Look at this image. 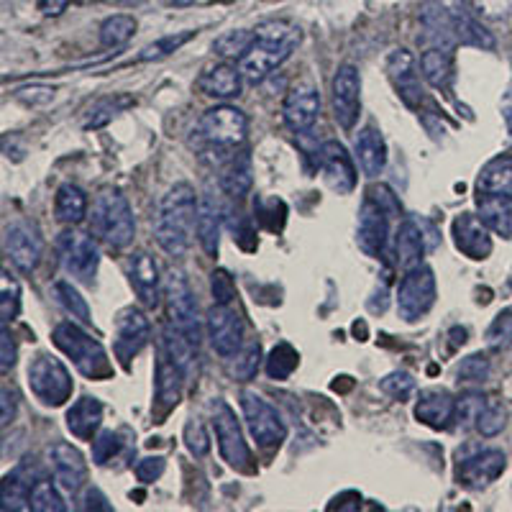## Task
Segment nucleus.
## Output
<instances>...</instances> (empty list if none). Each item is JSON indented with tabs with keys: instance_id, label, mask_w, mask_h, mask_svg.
Returning <instances> with one entry per match:
<instances>
[{
	"instance_id": "f257e3e1",
	"label": "nucleus",
	"mask_w": 512,
	"mask_h": 512,
	"mask_svg": "<svg viewBox=\"0 0 512 512\" xmlns=\"http://www.w3.org/2000/svg\"><path fill=\"white\" fill-rule=\"evenodd\" d=\"M195 231H198V195L190 182H177L159 200L154 236L169 256H182L190 249Z\"/></svg>"
},
{
	"instance_id": "f03ea898",
	"label": "nucleus",
	"mask_w": 512,
	"mask_h": 512,
	"mask_svg": "<svg viewBox=\"0 0 512 512\" xmlns=\"http://www.w3.org/2000/svg\"><path fill=\"white\" fill-rule=\"evenodd\" d=\"M303 31L290 21H267L256 29V39L249 52L239 59L241 75L249 82H262L272 75L290 54L300 47Z\"/></svg>"
},
{
	"instance_id": "7ed1b4c3",
	"label": "nucleus",
	"mask_w": 512,
	"mask_h": 512,
	"mask_svg": "<svg viewBox=\"0 0 512 512\" xmlns=\"http://www.w3.org/2000/svg\"><path fill=\"white\" fill-rule=\"evenodd\" d=\"M90 228H93L95 239L103 241L108 249H123L134 241V210L121 190H103L95 198Z\"/></svg>"
},
{
	"instance_id": "20e7f679",
	"label": "nucleus",
	"mask_w": 512,
	"mask_h": 512,
	"mask_svg": "<svg viewBox=\"0 0 512 512\" xmlns=\"http://www.w3.org/2000/svg\"><path fill=\"white\" fill-rule=\"evenodd\" d=\"M52 341L59 351L70 356L77 372L85 374L88 379H108L113 374L111 361H108V354L100 346V341L88 336L72 320H62L54 326Z\"/></svg>"
},
{
	"instance_id": "39448f33",
	"label": "nucleus",
	"mask_w": 512,
	"mask_h": 512,
	"mask_svg": "<svg viewBox=\"0 0 512 512\" xmlns=\"http://www.w3.org/2000/svg\"><path fill=\"white\" fill-rule=\"evenodd\" d=\"M249 131V118L244 111L233 108V105H216L200 116L195 126V144L200 149H236L246 141Z\"/></svg>"
},
{
	"instance_id": "423d86ee",
	"label": "nucleus",
	"mask_w": 512,
	"mask_h": 512,
	"mask_svg": "<svg viewBox=\"0 0 512 512\" xmlns=\"http://www.w3.org/2000/svg\"><path fill=\"white\" fill-rule=\"evenodd\" d=\"M29 387L49 408H59L70 400L72 377L62 361L52 354H39L29 364Z\"/></svg>"
},
{
	"instance_id": "0eeeda50",
	"label": "nucleus",
	"mask_w": 512,
	"mask_h": 512,
	"mask_svg": "<svg viewBox=\"0 0 512 512\" xmlns=\"http://www.w3.org/2000/svg\"><path fill=\"white\" fill-rule=\"evenodd\" d=\"M57 254L62 262L64 272L70 274L72 280H80L85 285L95 280L100 264V251L93 236L88 233L67 228L57 236Z\"/></svg>"
},
{
	"instance_id": "6e6552de",
	"label": "nucleus",
	"mask_w": 512,
	"mask_h": 512,
	"mask_svg": "<svg viewBox=\"0 0 512 512\" xmlns=\"http://www.w3.org/2000/svg\"><path fill=\"white\" fill-rule=\"evenodd\" d=\"M164 297H167L169 326H175L177 331L190 338L192 344L200 346L198 300L192 295L190 282L185 280V274L175 272V269L167 274V280H164Z\"/></svg>"
},
{
	"instance_id": "1a4fd4ad",
	"label": "nucleus",
	"mask_w": 512,
	"mask_h": 512,
	"mask_svg": "<svg viewBox=\"0 0 512 512\" xmlns=\"http://www.w3.org/2000/svg\"><path fill=\"white\" fill-rule=\"evenodd\" d=\"M436 305V277L433 269L418 264L408 269L397 287V310L408 323L423 318Z\"/></svg>"
},
{
	"instance_id": "9d476101",
	"label": "nucleus",
	"mask_w": 512,
	"mask_h": 512,
	"mask_svg": "<svg viewBox=\"0 0 512 512\" xmlns=\"http://www.w3.org/2000/svg\"><path fill=\"white\" fill-rule=\"evenodd\" d=\"M210 415H213V428H216L218 448H221V456L228 466L239 469V472H251V454L249 446L244 441V433H241V425L236 420V413L228 408V402L213 400L210 402Z\"/></svg>"
},
{
	"instance_id": "9b49d317",
	"label": "nucleus",
	"mask_w": 512,
	"mask_h": 512,
	"mask_svg": "<svg viewBox=\"0 0 512 512\" xmlns=\"http://www.w3.org/2000/svg\"><path fill=\"white\" fill-rule=\"evenodd\" d=\"M241 410H244L251 438H254L259 446L274 448L285 441L287 425L282 423L280 413H277L262 395H256L254 390L241 392Z\"/></svg>"
},
{
	"instance_id": "f8f14e48",
	"label": "nucleus",
	"mask_w": 512,
	"mask_h": 512,
	"mask_svg": "<svg viewBox=\"0 0 512 512\" xmlns=\"http://www.w3.org/2000/svg\"><path fill=\"white\" fill-rule=\"evenodd\" d=\"M436 244L438 231L431 221H425V218H405V221L397 226L395 233L397 264H400L405 272L418 267L425 251L436 249Z\"/></svg>"
},
{
	"instance_id": "ddd939ff",
	"label": "nucleus",
	"mask_w": 512,
	"mask_h": 512,
	"mask_svg": "<svg viewBox=\"0 0 512 512\" xmlns=\"http://www.w3.org/2000/svg\"><path fill=\"white\" fill-rule=\"evenodd\" d=\"M333 116L344 131H351L361 113V77L354 64H341L331 82Z\"/></svg>"
},
{
	"instance_id": "4468645a",
	"label": "nucleus",
	"mask_w": 512,
	"mask_h": 512,
	"mask_svg": "<svg viewBox=\"0 0 512 512\" xmlns=\"http://www.w3.org/2000/svg\"><path fill=\"white\" fill-rule=\"evenodd\" d=\"M205 326H208L210 346L216 354L226 356V359L239 354L241 344H244V323L231 305H213L208 310Z\"/></svg>"
},
{
	"instance_id": "2eb2a0df",
	"label": "nucleus",
	"mask_w": 512,
	"mask_h": 512,
	"mask_svg": "<svg viewBox=\"0 0 512 512\" xmlns=\"http://www.w3.org/2000/svg\"><path fill=\"white\" fill-rule=\"evenodd\" d=\"M8 259L18 272L31 274L41 262V251H44V239H41L39 228L34 223L18 221L6 228V239H3Z\"/></svg>"
},
{
	"instance_id": "dca6fc26",
	"label": "nucleus",
	"mask_w": 512,
	"mask_h": 512,
	"mask_svg": "<svg viewBox=\"0 0 512 512\" xmlns=\"http://www.w3.org/2000/svg\"><path fill=\"white\" fill-rule=\"evenodd\" d=\"M149 336H152V326H149V320H146L141 310L126 308L118 313L113 351H116L123 367H131V359L144 351V346L149 344Z\"/></svg>"
},
{
	"instance_id": "f3484780",
	"label": "nucleus",
	"mask_w": 512,
	"mask_h": 512,
	"mask_svg": "<svg viewBox=\"0 0 512 512\" xmlns=\"http://www.w3.org/2000/svg\"><path fill=\"white\" fill-rule=\"evenodd\" d=\"M390 213L382 208L379 203H374L372 198H364L359 213V231H356V241H359L361 251L367 256H384L387 249V239H390Z\"/></svg>"
},
{
	"instance_id": "a211bd4d",
	"label": "nucleus",
	"mask_w": 512,
	"mask_h": 512,
	"mask_svg": "<svg viewBox=\"0 0 512 512\" xmlns=\"http://www.w3.org/2000/svg\"><path fill=\"white\" fill-rule=\"evenodd\" d=\"M318 167L323 172V180L338 195H349L356 187V169L349 152L338 141H326L318 152Z\"/></svg>"
},
{
	"instance_id": "6ab92c4d",
	"label": "nucleus",
	"mask_w": 512,
	"mask_h": 512,
	"mask_svg": "<svg viewBox=\"0 0 512 512\" xmlns=\"http://www.w3.org/2000/svg\"><path fill=\"white\" fill-rule=\"evenodd\" d=\"M505 466L507 459L500 448H484L479 454L459 461L456 479L466 489H482L495 482V479H500L502 472H505Z\"/></svg>"
},
{
	"instance_id": "aec40b11",
	"label": "nucleus",
	"mask_w": 512,
	"mask_h": 512,
	"mask_svg": "<svg viewBox=\"0 0 512 512\" xmlns=\"http://www.w3.org/2000/svg\"><path fill=\"white\" fill-rule=\"evenodd\" d=\"M49 464H52L54 479L59 487L70 495H77L85 482H88V464L82 459V454L70 443L57 441L49 448Z\"/></svg>"
},
{
	"instance_id": "412c9836",
	"label": "nucleus",
	"mask_w": 512,
	"mask_h": 512,
	"mask_svg": "<svg viewBox=\"0 0 512 512\" xmlns=\"http://www.w3.org/2000/svg\"><path fill=\"white\" fill-rule=\"evenodd\" d=\"M128 282L134 287L139 303L146 308H157L159 305V290H162V280H159V267L154 262L152 254L146 251H134L126 262Z\"/></svg>"
},
{
	"instance_id": "4be33fe9",
	"label": "nucleus",
	"mask_w": 512,
	"mask_h": 512,
	"mask_svg": "<svg viewBox=\"0 0 512 512\" xmlns=\"http://www.w3.org/2000/svg\"><path fill=\"white\" fill-rule=\"evenodd\" d=\"M451 236H454L456 249L464 256H469V259H474V262H482V259H487L492 254L489 228L474 213H461V216H456L454 223H451Z\"/></svg>"
},
{
	"instance_id": "5701e85b",
	"label": "nucleus",
	"mask_w": 512,
	"mask_h": 512,
	"mask_svg": "<svg viewBox=\"0 0 512 512\" xmlns=\"http://www.w3.org/2000/svg\"><path fill=\"white\" fill-rule=\"evenodd\" d=\"M420 29H423L420 36H423L425 44L454 52L456 41H459L456 39L454 16L438 0H425L423 6H420Z\"/></svg>"
},
{
	"instance_id": "b1692460",
	"label": "nucleus",
	"mask_w": 512,
	"mask_h": 512,
	"mask_svg": "<svg viewBox=\"0 0 512 512\" xmlns=\"http://www.w3.org/2000/svg\"><path fill=\"white\" fill-rule=\"evenodd\" d=\"M282 116L287 126L295 134H305L315 126L320 116V93L313 85H297L287 93L285 105H282Z\"/></svg>"
},
{
	"instance_id": "393cba45",
	"label": "nucleus",
	"mask_w": 512,
	"mask_h": 512,
	"mask_svg": "<svg viewBox=\"0 0 512 512\" xmlns=\"http://www.w3.org/2000/svg\"><path fill=\"white\" fill-rule=\"evenodd\" d=\"M415 418L433 431H446L456 420V400L446 390H423L415 402Z\"/></svg>"
},
{
	"instance_id": "a878e982",
	"label": "nucleus",
	"mask_w": 512,
	"mask_h": 512,
	"mask_svg": "<svg viewBox=\"0 0 512 512\" xmlns=\"http://www.w3.org/2000/svg\"><path fill=\"white\" fill-rule=\"evenodd\" d=\"M387 72H390L392 82H395L397 93L405 100V105L418 108L420 100H423V88H420V80L415 75L413 54L408 49H395L390 59H387Z\"/></svg>"
},
{
	"instance_id": "bb28decb",
	"label": "nucleus",
	"mask_w": 512,
	"mask_h": 512,
	"mask_svg": "<svg viewBox=\"0 0 512 512\" xmlns=\"http://www.w3.org/2000/svg\"><path fill=\"white\" fill-rule=\"evenodd\" d=\"M198 241L208 256L218 254L221 241V203H218L213 187H205L198 198Z\"/></svg>"
},
{
	"instance_id": "cd10ccee",
	"label": "nucleus",
	"mask_w": 512,
	"mask_h": 512,
	"mask_svg": "<svg viewBox=\"0 0 512 512\" xmlns=\"http://www.w3.org/2000/svg\"><path fill=\"white\" fill-rule=\"evenodd\" d=\"M354 152L359 157L361 169L367 177H379L387 164V144L377 128H361L354 139Z\"/></svg>"
},
{
	"instance_id": "c85d7f7f",
	"label": "nucleus",
	"mask_w": 512,
	"mask_h": 512,
	"mask_svg": "<svg viewBox=\"0 0 512 512\" xmlns=\"http://www.w3.org/2000/svg\"><path fill=\"white\" fill-rule=\"evenodd\" d=\"M67 431L80 441H90L93 433L103 423V402L98 397H80V400L67 410Z\"/></svg>"
},
{
	"instance_id": "c756f323",
	"label": "nucleus",
	"mask_w": 512,
	"mask_h": 512,
	"mask_svg": "<svg viewBox=\"0 0 512 512\" xmlns=\"http://www.w3.org/2000/svg\"><path fill=\"white\" fill-rule=\"evenodd\" d=\"M241 70L231 67V64H216V67H210L200 75L198 85L205 95L218 100H228L236 98L241 93Z\"/></svg>"
},
{
	"instance_id": "7c9ffc66",
	"label": "nucleus",
	"mask_w": 512,
	"mask_h": 512,
	"mask_svg": "<svg viewBox=\"0 0 512 512\" xmlns=\"http://www.w3.org/2000/svg\"><path fill=\"white\" fill-rule=\"evenodd\" d=\"M479 218L492 233L512 239V198L505 195H479Z\"/></svg>"
},
{
	"instance_id": "2f4dec72",
	"label": "nucleus",
	"mask_w": 512,
	"mask_h": 512,
	"mask_svg": "<svg viewBox=\"0 0 512 512\" xmlns=\"http://www.w3.org/2000/svg\"><path fill=\"white\" fill-rule=\"evenodd\" d=\"M39 482V479H31L29 469L26 466H18L16 472L6 474L3 484H0V502H3V510H31V487Z\"/></svg>"
},
{
	"instance_id": "473e14b6",
	"label": "nucleus",
	"mask_w": 512,
	"mask_h": 512,
	"mask_svg": "<svg viewBox=\"0 0 512 512\" xmlns=\"http://www.w3.org/2000/svg\"><path fill=\"white\" fill-rule=\"evenodd\" d=\"M254 185V169H251V154L236 152L231 154L221 169V187L231 198H244Z\"/></svg>"
},
{
	"instance_id": "72a5a7b5",
	"label": "nucleus",
	"mask_w": 512,
	"mask_h": 512,
	"mask_svg": "<svg viewBox=\"0 0 512 512\" xmlns=\"http://www.w3.org/2000/svg\"><path fill=\"white\" fill-rule=\"evenodd\" d=\"M182 377L185 374L180 372V369L169 361V356L164 354L159 356L157 361V374H154V382H157V405L159 410L164 413H169L172 408H177V402H180V395H182Z\"/></svg>"
},
{
	"instance_id": "f704fd0d",
	"label": "nucleus",
	"mask_w": 512,
	"mask_h": 512,
	"mask_svg": "<svg viewBox=\"0 0 512 512\" xmlns=\"http://www.w3.org/2000/svg\"><path fill=\"white\" fill-rule=\"evenodd\" d=\"M162 349L164 354L169 356V361H172L182 374H185V379L192 377V372H195V367H198V346L192 344L185 333L177 331L175 326L164 328Z\"/></svg>"
},
{
	"instance_id": "c9c22d12",
	"label": "nucleus",
	"mask_w": 512,
	"mask_h": 512,
	"mask_svg": "<svg viewBox=\"0 0 512 512\" xmlns=\"http://www.w3.org/2000/svg\"><path fill=\"white\" fill-rule=\"evenodd\" d=\"M479 195H505L512 198V159L497 157L482 167L477 177Z\"/></svg>"
},
{
	"instance_id": "e433bc0d",
	"label": "nucleus",
	"mask_w": 512,
	"mask_h": 512,
	"mask_svg": "<svg viewBox=\"0 0 512 512\" xmlns=\"http://www.w3.org/2000/svg\"><path fill=\"white\" fill-rule=\"evenodd\" d=\"M54 213L62 223L67 226H77L80 221H85L88 216V195L80 190L77 185L67 182L57 190V198H54Z\"/></svg>"
},
{
	"instance_id": "4c0bfd02",
	"label": "nucleus",
	"mask_w": 512,
	"mask_h": 512,
	"mask_svg": "<svg viewBox=\"0 0 512 512\" xmlns=\"http://www.w3.org/2000/svg\"><path fill=\"white\" fill-rule=\"evenodd\" d=\"M420 72H423L425 82H431L433 88H448V82L454 77V54L446 52V49L428 47L420 57Z\"/></svg>"
},
{
	"instance_id": "58836bf2",
	"label": "nucleus",
	"mask_w": 512,
	"mask_h": 512,
	"mask_svg": "<svg viewBox=\"0 0 512 512\" xmlns=\"http://www.w3.org/2000/svg\"><path fill=\"white\" fill-rule=\"evenodd\" d=\"M454 29H456V39L466 47H479V49H495V36L489 34L482 24H479L477 18L469 16L466 8H456L454 13Z\"/></svg>"
},
{
	"instance_id": "ea45409f",
	"label": "nucleus",
	"mask_w": 512,
	"mask_h": 512,
	"mask_svg": "<svg viewBox=\"0 0 512 512\" xmlns=\"http://www.w3.org/2000/svg\"><path fill=\"white\" fill-rule=\"evenodd\" d=\"M136 34V18L128 13H116V16L105 18L100 26V44L108 49L123 47L131 36Z\"/></svg>"
},
{
	"instance_id": "a19ab883",
	"label": "nucleus",
	"mask_w": 512,
	"mask_h": 512,
	"mask_svg": "<svg viewBox=\"0 0 512 512\" xmlns=\"http://www.w3.org/2000/svg\"><path fill=\"white\" fill-rule=\"evenodd\" d=\"M254 39H256V31H249V29L226 31V34H221L216 39L213 52L223 59H241L251 49Z\"/></svg>"
},
{
	"instance_id": "79ce46f5",
	"label": "nucleus",
	"mask_w": 512,
	"mask_h": 512,
	"mask_svg": "<svg viewBox=\"0 0 512 512\" xmlns=\"http://www.w3.org/2000/svg\"><path fill=\"white\" fill-rule=\"evenodd\" d=\"M300 364V354L292 349L290 344H277L267 356V374L269 379H277V382H285V379L292 377V372Z\"/></svg>"
},
{
	"instance_id": "37998d69",
	"label": "nucleus",
	"mask_w": 512,
	"mask_h": 512,
	"mask_svg": "<svg viewBox=\"0 0 512 512\" xmlns=\"http://www.w3.org/2000/svg\"><path fill=\"white\" fill-rule=\"evenodd\" d=\"M54 297H57V303L62 305V308L67 310L72 318L80 320V323H85V326H88L90 320H93L90 318V308H88V303H85V297L75 290V285H72V282H67V280L54 282Z\"/></svg>"
},
{
	"instance_id": "c03bdc74",
	"label": "nucleus",
	"mask_w": 512,
	"mask_h": 512,
	"mask_svg": "<svg viewBox=\"0 0 512 512\" xmlns=\"http://www.w3.org/2000/svg\"><path fill=\"white\" fill-rule=\"evenodd\" d=\"M195 34H198V31H180V34L162 36V39H157L154 44H149V47L141 49L139 62H157V59L169 57V54H175L177 49L185 47L187 41H190Z\"/></svg>"
},
{
	"instance_id": "a18cd8bd",
	"label": "nucleus",
	"mask_w": 512,
	"mask_h": 512,
	"mask_svg": "<svg viewBox=\"0 0 512 512\" xmlns=\"http://www.w3.org/2000/svg\"><path fill=\"white\" fill-rule=\"evenodd\" d=\"M128 105H134V98H128V95H111V98L98 100L90 108V118L85 123V128H103L105 123H111L113 116H118Z\"/></svg>"
},
{
	"instance_id": "49530a36",
	"label": "nucleus",
	"mask_w": 512,
	"mask_h": 512,
	"mask_svg": "<svg viewBox=\"0 0 512 512\" xmlns=\"http://www.w3.org/2000/svg\"><path fill=\"white\" fill-rule=\"evenodd\" d=\"M31 510L34 512H64L67 505H64L59 489L54 487L49 479L41 477L39 482L31 487Z\"/></svg>"
},
{
	"instance_id": "de8ad7c7",
	"label": "nucleus",
	"mask_w": 512,
	"mask_h": 512,
	"mask_svg": "<svg viewBox=\"0 0 512 512\" xmlns=\"http://www.w3.org/2000/svg\"><path fill=\"white\" fill-rule=\"evenodd\" d=\"M505 425H507L505 408H502L497 400H487V405H484V410L479 413L474 428H477L484 438H495V436H500Z\"/></svg>"
},
{
	"instance_id": "09e8293b",
	"label": "nucleus",
	"mask_w": 512,
	"mask_h": 512,
	"mask_svg": "<svg viewBox=\"0 0 512 512\" xmlns=\"http://www.w3.org/2000/svg\"><path fill=\"white\" fill-rule=\"evenodd\" d=\"M126 441L121 438V433L116 431H103L93 438V461L98 466L111 464L118 454L123 451Z\"/></svg>"
},
{
	"instance_id": "8fccbe9b",
	"label": "nucleus",
	"mask_w": 512,
	"mask_h": 512,
	"mask_svg": "<svg viewBox=\"0 0 512 512\" xmlns=\"http://www.w3.org/2000/svg\"><path fill=\"white\" fill-rule=\"evenodd\" d=\"M489 351H505L512 346V310H502L487 331Z\"/></svg>"
},
{
	"instance_id": "3c124183",
	"label": "nucleus",
	"mask_w": 512,
	"mask_h": 512,
	"mask_svg": "<svg viewBox=\"0 0 512 512\" xmlns=\"http://www.w3.org/2000/svg\"><path fill=\"white\" fill-rule=\"evenodd\" d=\"M259 359H262L259 341H251L246 349H241L239 354H236V361L231 364V374L239 379V382H249L256 374V369H259Z\"/></svg>"
},
{
	"instance_id": "603ef678",
	"label": "nucleus",
	"mask_w": 512,
	"mask_h": 512,
	"mask_svg": "<svg viewBox=\"0 0 512 512\" xmlns=\"http://www.w3.org/2000/svg\"><path fill=\"white\" fill-rule=\"evenodd\" d=\"M21 310V290H18V282L13 280L11 274L3 272V280H0V315H3V323L13 320Z\"/></svg>"
},
{
	"instance_id": "864d4df0",
	"label": "nucleus",
	"mask_w": 512,
	"mask_h": 512,
	"mask_svg": "<svg viewBox=\"0 0 512 512\" xmlns=\"http://www.w3.org/2000/svg\"><path fill=\"white\" fill-rule=\"evenodd\" d=\"M489 372H492V364H489L487 354H472L461 361L459 369H456V377H459V382L479 384L489 377Z\"/></svg>"
},
{
	"instance_id": "5fc2aeb1",
	"label": "nucleus",
	"mask_w": 512,
	"mask_h": 512,
	"mask_svg": "<svg viewBox=\"0 0 512 512\" xmlns=\"http://www.w3.org/2000/svg\"><path fill=\"white\" fill-rule=\"evenodd\" d=\"M185 446L187 451H190L192 456H198V459H203L210 451L208 431H205V425L200 423V420L192 418L185 423Z\"/></svg>"
},
{
	"instance_id": "6e6d98bb",
	"label": "nucleus",
	"mask_w": 512,
	"mask_h": 512,
	"mask_svg": "<svg viewBox=\"0 0 512 512\" xmlns=\"http://www.w3.org/2000/svg\"><path fill=\"white\" fill-rule=\"evenodd\" d=\"M379 387H382V392H387V395L402 402V400H408V397L415 392V379L410 377L408 372H392L382 379Z\"/></svg>"
},
{
	"instance_id": "4d7b16f0",
	"label": "nucleus",
	"mask_w": 512,
	"mask_h": 512,
	"mask_svg": "<svg viewBox=\"0 0 512 512\" xmlns=\"http://www.w3.org/2000/svg\"><path fill=\"white\" fill-rule=\"evenodd\" d=\"M210 290H213V300L218 305H231V300L236 297V285L226 269H216L210 274Z\"/></svg>"
},
{
	"instance_id": "13d9d810",
	"label": "nucleus",
	"mask_w": 512,
	"mask_h": 512,
	"mask_svg": "<svg viewBox=\"0 0 512 512\" xmlns=\"http://www.w3.org/2000/svg\"><path fill=\"white\" fill-rule=\"evenodd\" d=\"M487 405V397L482 395H464L461 400H456V420L464 425H474L477 423L479 413Z\"/></svg>"
},
{
	"instance_id": "bf43d9fd",
	"label": "nucleus",
	"mask_w": 512,
	"mask_h": 512,
	"mask_svg": "<svg viewBox=\"0 0 512 512\" xmlns=\"http://www.w3.org/2000/svg\"><path fill=\"white\" fill-rule=\"evenodd\" d=\"M164 469H167V461H164L162 456H149V459H141L139 464H136V477H139V482L152 484L162 477Z\"/></svg>"
},
{
	"instance_id": "052dcab7",
	"label": "nucleus",
	"mask_w": 512,
	"mask_h": 512,
	"mask_svg": "<svg viewBox=\"0 0 512 512\" xmlns=\"http://www.w3.org/2000/svg\"><path fill=\"white\" fill-rule=\"evenodd\" d=\"M367 195L374 200V203L382 205V208L387 210L390 216H400L402 213L400 203H397V198H395V192H392L387 185H372L367 190Z\"/></svg>"
},
{
	"instance_id": "680f3d73",
	"label": "nucleus",
	"mask_w": 512,
	"mask_h": 512,
	"mask_svg": "<svg viewBox=\"0 0 512 512\" xmlns=\"http://www.w3.org/2000/svg\"><path fill=\"white\" fill-rule=\"evenodd\" d=\"M16 364V344H13V336L8 333V323H3V331H0V367L3 372L13 369Z\"/></svg>"
},
{
	"instance_id": "e2e57ef3",
	"label": "nucleus",
	"mask_w": 512,
	"mask_h": 512,
	"mask_svg": "<svg viewBox=\"0 0 512 512\" xmlns=\"http://www.w3.org/2000/svg\"><path fill=\"white\" fill-rule=\"evenodd\" d=\"M85 510H103V512H111L113 510V505L108 500H105V495L103 492H100V489H88V492H85Z\"/></svg>"
},
{
	"instance_id": "0e129e2a",
	"label": "nucleus",
	"mask_w": 512,
	"mask_h": 512,
	"mask_svg": "<svg viewBox=\"0 0 512 512\" xmlns=\"http://www.w3.org/2000/svg\"><path fill=\"white\" fill-rule=\"evenodd\" d=\"M70 3L72 0H39V11L44 13V16L57 18L70 8Z\"/></svg>"
},
{
	"instance_id": "69168bd1",
	"label": "nucleus",
	"mask_w": 512,
	"mask_h": 512,
	"mask_svg": "<svg viewBox=\"0 0 512 512\" xmlns=\"http://www.w3.org/2000/svg\"><path fill=\"white\" fill-rule=\"evenodd\" d=\"M13 415H16V395H13L8 387H3V428H8V423L13 420Z\"/></svg>"
},
{
	"instance_id": "338daca9",
	"label": "nucleus",
	"mask_w": 512,
	"mask_h": 512,
	"mask_svg": "<svg viewBox=\"0 0 512 512\" xmlns=\"http://www.w3.org/2000/svg\"><path fill=\"white\" fill-rule=\"evenodd\" d=\"M175 6H187V3H192V0H172Z\"/></svg>"
},
{
	"instance_id": "774afa93",
	"label": "nucleus",
	"mask_w": 512,
	"mask_h": 512,
	"mask_svg": "<svg viewBox=\"0 0 512 512\" xmlns=\"http://www.w3.org/2000/svg\"><path fill=\"white\" fill-rule=\"evenodd\" d=\"M123 3H126V6H128V3H139V0H123Z\"/></svg>"
}]
</instances>
